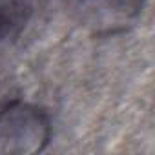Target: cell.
<instances>
[{
  "instance_id": "cell-3",
  "label": "cell",
  "mask_w": 155,
  "mask_h": 155,
  "mask_svg": "<svg viewBox=\"0 0 155 155\" xmlns=\"http://www.w3.org/2000/svg\"><path fill=\"white\" fill-rule=\"evenodd\" d=\"M31 0H0V42L15 37L31 18Z\"/></svg>"
},
{
  "instance_id": "cell-1",
  "label": "cell",
  "mask_w": 155,
  "mask_h": 155,
  "mask_svg": "<svg viewBox=\"0 0 155 155\" xmlns=\"http://www.w3.org/2000/svg\"><path fill=\"white\" fill-rule=\"evenodd\" d=\"M49 139L51 120L42 108L22 101L0 108V153H37Z\"/></svg>"
},
{
  "instance_id": "cell-2",
  "label": "cell",
  "mask_w": 155,
  "mask_h": 155,
  "mask_svg": "<svg viewBox=\"0 0 155 155\" xmlns=\"http://www.w3.org/2000/svg\"><path fill=\"white\" fill-rule=\"evenodd\" d=\"M82 4L97 13V20H102V26L113 29L117 26L124 28L133 20L142 11L144 0H82Z\"/></svg>"
}]
</instances>
